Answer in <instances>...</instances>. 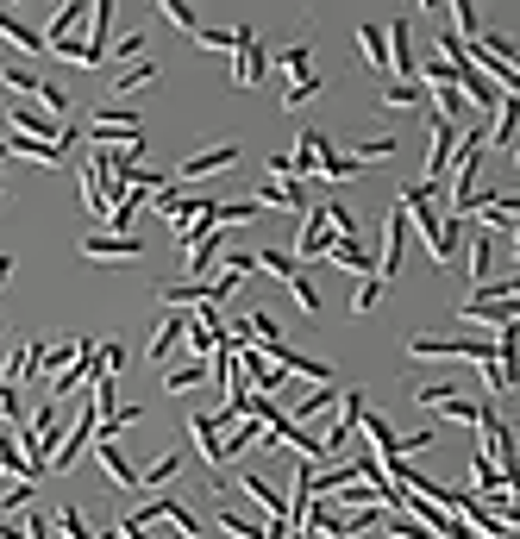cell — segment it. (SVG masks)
Here are the masks:
<instances>
[{
    "instance_id": "4",
    "label": "cell",
    "mask_w": 520,
    "mask_h": 539,
    "mask_svg": "<svg viewBox=\"0 0 520 539\" xmlns=\"http://www.w3.org/2000/svg\"><path fill=\"white\" fill-rule=\"evenodd\" d=\"M389 69H395V82H414L420 76V57H414V26H408V13L389 19Z\"/></svg>"
},
{
    "instance_id": "37",
    "label": "cell",
    "mask_w": 520,
    "mask_h": 539,
    "mask_svg": "<svg viewBox=\"0 0 520 539\" xmlns=\"http://www.w3.org/2000/svg\"><path fill=\"white\" fill-rule=\"evenodd\" d=\"M383 533H389V539H433L427 527L414 521V514H383Z\"/></svg>"
},
{
    "instance_id": "43",
    "label": "cell",
    "mask_w": 520,
    "mask_h": 539,
    "mask_svg": "<svg viewBox=\"0 0 520 539\" xmlns=\"http://www.w3.org/2000/svg\"><path fill=\"white\" fill-rule=\"evenodd\" d=\"M145 44H151L145 32H126L120 44H107V63H126V57H138V51H145Z\"/></svg>"
},
{
    "instance_id": "19",
    "label": "cell",
    "mask_w": 520,
    "mask_h": 539,
    "mask_svg": "<svg viewBox=\"0 0 520 539\" xmlns=\"http://www.w3.org/2000/svg\"><path fill=\"white\" fill-rule=\"evenodd\" d=\"M339 395H345L339 383H314V389H307V395H301V402L289 408V420H301V427H307V420H320L326 408H339Z\"/></svg>"
},
{
    "instance_id": "23",
    "label": "cell",
    "mask_w": 520,
    "mask_h": 539,
    "mask_svg": "<svg viewBox=\"0 0 520 539\" xmlns=\"http://www.w3.org/2000/svg\"><path fill=\"white\" fill-rule=\"evenodd\" d=\"M358 427H364V433H370V445H376V464L401 458V439H395V427H389L383 414H370V408H364V420H358Z\"/></svg>"
},
{
    "instance_id": "31",
    "label": "cell",
    "mask_w": 520,
    "mask_h": 539,
    "mask_svg": "<svg viewBox=\"0 0 520 539\" xmlns=\"http://www.w3.org/2000/svg\"><path fill=\"white\" fill-rule=\"evenodd\" d=\"M276 63L289 69V88H295V82H307V76H314V44H289V51H282Z\"/></svg>"
},
{
    "instance_id": "38",
    "label": "cell",
    "mask_w": 520,
    "mask_h": 539,
    "mask_svg": "<svg viewBox=\"0 0 520 539\" xmlns=\"http://www.w3.org/2000/svg\"><path fill=\"white\" fill-rule=\"evenodd\" d=\"M38 107H44V113H51V120H57V113H69V107H76V101H69V95H63V88H57L51 76H44V82H38Z\"/></svg>"
},
{
    "instance_id": "11",
    "label": "cell",
    "mask_w": 520,
    "mask_h": 539,
    "mask_svg": "<svg viewBox=\"0 0 520 539\" xmlns=\"http://www.w3.org/2000/svg\"><path fill=\"white\" fill-rule=\"evenodd\" d=\"M376 101H383V113H414V107L433 113V95H427V82H420V76H414V82H395V76H389Z\"/></svg>"
},
{
    "instance_id": "47",
    "label": "cell",
    "mask_w": 520,
    "mask_h": 539,
    "mask_svg": "<svg viewBox=\"0 0 520 539\" xmlns=\"http://www.w3.org/2000/svg\"><path fill=\"white\" fill-rule=\"evenodd\" d=\"M7 283H13V257L0 251V289H7Z\"/></svg>"
},
{
    "instance_id": "35",
    "label": "cell",
    "mask_w": 520,
    "mask_h": 539,
    "mask_svg": "<svg viewBox=\"0 0 520 539\" xmlns=\"http://www.w3.org/2000/svg\"><path fill=\"white\" fill-rule=\"evenodd\" d=\"M383 289H389L383 276H358V295H351V314H370L376 301H383Z\"/></svg>"
},
{
    "instance_id": "24",
    "label": "cell",
    "mask_w": 520,
    "mask_h": 539,
    "mask_svg": "<svg viewBox=\"0 0 520 539\" xmlns=\"http://www.w3.org/2000/svg\"><path fill=\"white\" fill-rule=\"evenodd\" d=\"M358 51L370 69H389V32L376 26V19H358Z\"/></svg>"
},
{
    "instance_id": "41",
    "label": "cell",
    "mask_w": 520,
    "mask_h": 539,
    "mask_svg": "<svg viewBox=\"0 0 520 539\" xmlns=\"http://www.w3.org/2000/svg\"><path fill=\"white\" fill-rule=\"evenodd\" d=\"M289 295L301 301V314H320V289H314V276H307V270H301L295 283H289Z\"/></svg>"
},
{
    "instance_id": "45",
    "label": "cell",
    "mask_w": 520,
    "mask_h": 539,
    "mask_svg": "<svg viewBox=\"0 0 520 539\" xmlns=\"http://www.w3.org/2000/svg\"><path fill=\"white\" fill-rule=\"evenodd\" d=\"M314 95H320V76H307V82L289 88V101H282V107H301V101H314Z\"/></svg>"
},
{
    "instance_id": "5",
    "label": "cell",
    "mask_w": 520,
    "mask_h": 539,
    "mask_svg": "<svg viewBox=\"0 0 520 539\" xmlns=\"http://www.w3.org/2000/svg\"><path fill=\"white\" fill-rule=\"evenodd\" d=\"M339 232H333V214H326V201L320 207H307L301 214V245H295V257L307 264V257H326V245H333Z\"/></svg>"
},
{
    "instance_id": "40",
    "label": "cell",
    "mask_w": 520,
    "mask_h": 539,
    "mask_svg": "<svg viewBox=\"0 0 520 539\" xmlns=\"http://www.w3.org/2000/svg\"><path fill=\"white\" fill-rule=\"evenodd\" d=\"M195 44H207V51H232V44H239V26H201Z\"/></svg>"
},
{
    "instance_id": "22",
    "label": "cell",
    "mask_w": 520,
    "mask_h": 539,
    "mask_svg": "<svg viewBox=\"0 0 520 539\" xmlns=\"http://www.w3.org/2000/svg\"><path fill=\"white\" fill-rule=\"evenodd\" d=\"M44 364V339H26L19 351H7V383H32Z\"/></svg>"
},
{
    "instance_id": "2",
    "label": "cell",
    "mask_w": 520,
    "mask_h": 539,
    "mask_svg": "<svg viewBox=\"0 0 520 539\" xmlns=\"http://www.w3.org/2000/svg\"><path fill=\"white\" fill-rule=\"evenodd\" d=\"M94 427H101V408H76V420H69V433H63V445L51 452V471H76V464L88 458V445H94Z\"/></svg>"
},
{
    "instance_id": "52",
    "label": "cell",
    "mask_w": 520,
    "mask_h": 539,
    "mask_svg": "<svg viewBox=\"0 0 520 539\" xmlns=\"http://www.w3.org/2000/svg\"><path fill=\"white\" fill-rule=\"evenodd\" d=\"M0 120H7V113H0Z\"/></svg>"
},
{
    "instance_id": "27",
    "label": "cell",
    "mask_w": 520,
    "mask_h": 539,
    "mask_svg": "<svg viewBox=\"0 0 520 539\" xmlns=\"http://www.w3.org/2000/svg\"><path fill=\"white\" fill-rule=\"evenodd\" d=\"M195 383H207V364H201V358H188V364H170V370H163V395H188Z\"/></svg>"
},
{
    "instance_id": "14",
    "label": "cell",
    "mask_w": 520,
    "mask_h": 539,
    "mask_svg": "<svg viewBox=\"0 0 520 539\" xmlns=\"http://www.w3.org/2000/svg\"><path fill=\"white\" fill-rule=\"evenodd\" d=\"M239 157H245L239 145H207L195 157H182V182H201V176H214V170H232Z\"/></svg>"
},
{
    "instance_id": "29",
    "label": "cell",
    "mask_w": 520,
    "mask_h": 539,
    "mask_svg": "<svg viewBox=\"0 0 520 539\" xmlns=\"http://www.w3.org/2000/svg\"><path fill=\"white\" fill-rule=\"evenodd\" d=\"M188 464V452H163V458H151V471H138V489H163L176 471Z\"/></svg>"
},
{
    "instance_id": "18",
    "label": "cell",
    "mask_w": 520,
    "mask_h": 539,
    "mask_svg": "<svg viewBox=\"0 0 520 539\" xmlns=\"http://www.w3.org/2000/svg\"><path fill=\"white\" fill-rule=\"evenodd\" d=\"M188 339V314H163V326L151 333V345H145V358L151 364H163V358H176V345Z\"/></svg>"
},
{
    "instance_id": "15",
    "label": "cell",
    "mask_w": 520,
    "mask_h": 539,
    "mask_svg": "<svg viewBox=\"0 0 520 539\" xmlns=\"http://www.w3.org/2000/svg\"><path fill=\"white\" fill-rule=\"evenodd\" d=\"M251 201H257V207H295V214H307V207H314L301 182H276V176H270V182H257Z\"/></svg>"
},
{
    "instance_id": "30",
    "label": "cell",
    "mask_w": 520,
    "mask_h": 539,
    "mask_svg": "<svg viewBox=\"0 0 520 539\" xmlns=\"http://www.w3.org/2000/svg\"><path fill=\"white\" fill-rule=\"evenodd\" d=\"M257 264H264L270 276H282V283H295V276H301V257H295V251H282V245H270V251H257Z\"/></svg>"
},
{
    "instance_id": "17",
    "label": "cell",
    "mask_w": 520,
    "mask_h": 539,
    "mask_svg": "<svg viewBox=\"0 0 520 539\" xmlns=\"http://www.w3.org/2000/svg\"><path fill=\"white\" fill-rule=\"evenodd\" d=\"M13 113V126H19V138H38V145H51V138L63 132L57 120H51V113H44L38 101H26V107H7Z\"/></svg>"
},
{
    "instance_id": "25",
    "label": "cell",
    "mask_w": 520,
    "mask_h": 539,
    "mask_svg": "<svg viewBox=\"0 0 520 539\" xmlns=\"http://www.w3.org/2000/svg\"><path fill=\"white\" fill-rule=\"evenodd\" d=\"M145 82H157V63H151V57H145V63H126L120 76H113V101H107V107H126V95H132V88H145Z\"/></svg>"
},
{
    "instance_id": "48",
    "label": "cell",
    "mask_w": 520,
    "mask_h": 539,
    "mask_svg": "<svg viewBox=\"0 0 520 539\" xmlns=\"http://www.w3.org/2000/svg\"><path fill=\"white\" fill-rule=\"evenodd\" d=\"M94 539H126V533L120 527H94Z\"/></svg>"
},
{
    "instance_id": "1",
    "label": "cell",
    "mask_w": 520,
    "mask_h": 539,
    "mask_svg": "<svg viewBox=\"0 0 520 539\" xmlns=\"http://www.w3.org/2000/svg\"><path fill=\"white\" fill-rule=\"evenodd\" d=\"M401 351H408L414 364H477V370L495 364V339H439V333H414Z\"/></svg>"
},
{
    "instance_id": "3",
    "label": "cell",
    "mask_w": 520,
    "mask_h": 539,
    "mask_svg": "<svg viewBox=\"0 0 520 539\" xmlns=\"http://www.w3.org/2000/svg\"><path fill=\"white\" fill-rule=\"evenodd\" d=\"M270 69V51H264V38H257L251 26H239V44H232V82L239 88H251L257 76Z\"/></svg>"
},
{
    "instance_id": "8",
    "label": "cell",
    "mask_w": 520,
    "mask_h": 539,
    "mask_svg": "<svg viewBox=\"0 0 520 539\" xmlns=\"http://www.w3.org/2000/svg\"><path fill=\"white\" fill-rule=\"evenodd\" d=\"M464 270H470V289L495 283V232H470L464 239Z\"/></svg>"
},
{
    "instance_id": "46",
    "label": "cell",
    "mask_w": 520,
    "mask_h": 539,
    "mask_svg": "<svg viewBox=\"0 0 520 539\" xmlns=\"http://www.w3.org/2000/svg\"><path fill=\"white\" fill-rule=\"evenodd\" d=\"M0 539H32V533H26V521H7V514H0Z\"/></svg>"
},
{
    "instance_id": "32",
    "label": "cell",
    "mask_w": 520,
    "mask_h": 539,
    "mask_svg": "<svg viewBox=\"0 0 520 539\" xmlns=\"http://www.w3.org/2000/svg\"><path fill=\"white\" fill-rule=\"evenodd\" d=\"M220 527H226L232 539H264V533H270V521H257V514H251V521H245V514H239V508H220Z\"/></svg>"
},
{
    "instance_id": "9",
    "label": "cell",
    "mask_w": 520,
    "mask_h": 539,
    "mask_svg": "<svg viewBox=\"0 0 520 539\" xmlns=\"http://www.w3.org/2000/svg\"><path fill=\"white\" fill-rule=\"evenodd\" d=\"M88 458L101 464V471H107L113 483H120V489H138V464L120 452V439H94V445H88Z\"/></svg>"
},
{
    "instance_id": "49",
    "label": "cell",
    "mask_w": 520,
    "mask_h": 539,
    "mask_svg": "<svg viewBox=\"0 0 520 539\" xmlns=\"http://www.w3.org/2000/svg\"><path fill=\"white\" fill-rule=\"evenodd\" d=\"M0 157H13V138L7 132H0Z\"/></svg>"
},
{
    "instance_id": "16",
    "label": "cell",
    "mask_w": 520,
    "mask_h": 539,
    "mask_svg": "<svg viewBox=\"0 0 520 539\" xmlns=\"http://www.w3.org/2000/svg\"><path fill=\"white\" fill-rule=\"evenodd\" d=\"M0 38H7L13 51H26V57H38V51H44V32L32 26V19H19L13 7H0Z\"/></svg>"
},
{
    "instance_id": "39",
    "label": "cell",
    "mask_w": 520,
    "mask_h": 539,
    "mask_svg": "<svg viewBox=\"0 0 520 539\" xmlns=\"http://www.w3.org/2000/svg\"><path fill=\"white\" fill-rule=\"evenodd\" d=\"M163 19H170V26H182L188 38L201 32V19H195V7H188V0H163Z\"/></svg>"
},
{
    "instance_id": "12",
    "label": "cell",
    "mask_w": 520,
    "mask_h": 539,
    "mask_svg": "<svg viewBox=\"0 0 520 539\" xmlns=\"http://www.w3.org/2000/svg\"><path fill=\"white\" fill-rule=\"evenodd\" d=\"M145 245H138V232H88L82 239V257L88 264H101V257H138Z\"/></svg>"
},
{
    "instance_id": "10",
    "label": "cell",
    "mask_w": 520,
    "mask_h": 539,
    "mask_svg": "<svg viewBox=\"0 0 520 539\" xmlns=\"http://www.w3.org/2000/svg\"><path fill=\"white\" fill-rule=\"evenodd\" d=\"M470 214L483 220V232H495V226H508L514 239H520V195H477V207Z\"/></svg>"
},
{
    "instance_id": "36",
    "label": "cell",
    "mask_w": 520,
    "mask_h": 539,
    "mask_svg": "<svg viewBox=\"0 0 520 539\" xmlns=\"http://www.w3.org/2000/svg\"><path fill=\"white\" fill-rule=\"evenodd\" d=\"M0 427H26V408H19V383H0Z\"/></svg>"
},
{
    "instance_id": "44",
    "label": "cell",
    "mask_w": 520,
    "mask_h": 539,
    "mask_svg": "<svg viewBox=\"0 0 520 539\" xmlns=\"http://www.w3.org/2000/svg\"><path fill=\"white\" fill-rule=\"evenodd\" d=\"M445 402H452V383H427V389H414V408H445Z\"/></svg>"
},
{
    "instance_id": "7",
    "label": "cell",
    "mask_w": 520,
    "mask_h": 539,
    "mask_svg": "<svg viewBox=\"0 0 520 539\" xmlns=\"http://www.w3.org/2000/svg\"><path fill=\"white\" fill-rule=\"evenodd\" d=\"M88 19H94V0H69V7H57V19L44 26V51H57L63 38H82Z\"/></svg>"
},
{
    "instance_id": "6",
    "label": "cell",
    "mask_w": 520,
    "mask_h": 539,
    "mask_svg": "<svg viewBox=\"0 0 520 539\" xmlns=\"http://www.w3.org/2000/svg\"><path fill=\"white\" fill-rule=\"evenodd\" d=\"M188 433H195V445H201V464H207V471H220V439H226L220 414L214 408H195V414H188Z\"/></svg>"
},
{
    "instance_id": "34",
    "label": "cell",
    "mask_w": 520,
    "mask_h": 539,
    "mask_svg": "<svg viewBox=\"0 0 520 539\" xmlns=\"http://www.w3.org/2000/svg\"><path fill=\"white\" fill-rule=\"evenodd\" d=\"M395 151H401V138H395V132H376V138H364L351 157H358V163H383V157H395Z\"/></svg>"
},
{
    "instance_id": "21",
    "label": "cell",
    "mask_w": 520,
    "mask_h": 539,
    "mask_svg": "<svg viewBox=\"0 0 520 539\" xmlns=\"http://www.w3.org/2000/svg\"><path fill=\"white\" fill-rule=\"evenodd\" d=\"M314 170H320L326 182H351V176H364V163H358V157H339V151L320 138V151H314Z\"/></svg>"
},
{
    "instance_id": "51",
    "label": "cell",
    "mask_w": 520,
    "mask_h": 539,
    "mask_svg": "<svg viewBox=\"0 0 520 539\" xmlns=\"http://www.w3.org/2000/svg\"><path fill=\"white\" fill-rule=\"evenodd\" d=\"M0 195H7V182H0Z\"/></svg>"
},
{
    "instance_id": "50",
    "label": "cell",
    "mask_w": 520,
    "mask_h": 539,
    "mask_svg": "<svg viewBox=\"0 0 520 539\" xmlns=\"http://www.w3.org/2000/svg\"><path fill=\"white\" fill-rule=\"evenodd\" d=\"M0 383H7V345H0Z\"/></svg>"
},
{
    "instance_id": "13",
    "label": "cell",
    "mask_w": 520,
    "mask_h": 539,
    "mask_svg": "<svg viewBox=\"0 0 520 539\" xmlns=\"http://www.w3.org/2000/svg\"><path fill=\"white\" fill-rule=\"evenodd\" d=\"M326 264H339V270H351V276H376V257L364 251V239H358V232H351V239L339 232V239L326 245Z\"/></svg>"
},
{
    "instance_id": "33",
    "label": "cell",
    "mask_w": 520,
    "mask_h": 539,
    "mask_svg": "<svg viewBox=\"0 0 520 539\" xmlns=\"http://www.w3.org/2000/svg\"><path fill=\"white\" fill-rule=\"evenodd\" d=\"M0 82H7L19 101H38V82H44V76H32L26 63H7V69H0Z\"/></svg>"
},
{
    "instance_id": "42",
    "label": "cell",
    "mask_w": 520,
    "mask_h": 539,
    "mask_svg": "<svg viewBox=\"0 0 520 539\" xmlns=\"http://www.w3.org/2000/svg\"><path fill=\"white\" fill-rule=\"evenodd\" d=\"M32 508V483H13V489H0V514H26Z\"/></svg>"
},
{
    "instance_id": "20",
    "label": "cell",
    "mask_w": 520,
    "mask_h": 539,
    "mask_svg": "<svg viewBox=\"0 0 520 539\" xmlns=\"http://www.w3.org/2000/svg\"><path fill=\"white\" fill-rule=\"evenodd\" d=\"M82 351H88V339H82V333H76V339H57V345H44V364H38V377H63V370L76 364Z\"/></svg>"
},
{
    "instance_id": "28",
    "label": "cell",
    "mask_w": 520,
    "mask_h": 539,
    "mask_svg": "<svg viewBox=\"0 0 520 539\" xmlns=\"http://www.w3.org/2000/svg\"><path fill=\"white\" fill-rule=\"evenodd\" d=\"M445 26L458 32V44H464V51L483 38V19H477V7H470V0H452V19H445Z\"/></svg>"
},
{
    "instance_id": "26",
    "label": "cell",
    "mask_w": 520,
    "mask_h": 539,
    "mask_svg": "<svg viewBox=\"0 0 520 539\" xmlns=\"http://www.w3.org/2000/svg\"><path fill=\"white\" fill-rule=\"evenodd\" d=\"M257 214H264V207H257V201L245 195V201H214L201 220H207V226H245V220H257Z\"/></svg>"
}]
</instances>
